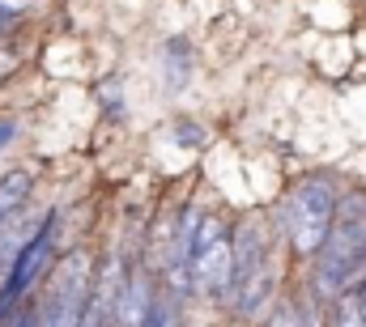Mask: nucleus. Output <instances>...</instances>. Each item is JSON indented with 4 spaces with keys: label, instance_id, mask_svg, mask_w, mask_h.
<instances>
[{
    "label": "nucleus",
    "instance_id": "f257e3e1",
    "mask_svg": "<svg viewBox=\"0 0 366 327\" xmlns=\"http://www.w3.org/2000/svg\"><path fill=\"white\" fill-rule=\"evenodd\" d=\"M362 276H366V196H350V200L337 204L332 230H328L324 246L315 251L311 298L320 306H328L337 293H345Z\"/></svg>",
    "mask_w": 366,
    "mask_h": 327
},
{
    "label": "nucleus",
    "instance_id": "f03ea898",
    "mask_svg": "<svg viewBox=\"0 0 366 327\" xmlns=\"http://www.w3.org/2000/svg\"><path fill=\"white\" fill-rule=\"evenodd\" d=\"M277 302V259L273 243L260 226H243L234 234V272H230V293L226 311L239 323H256Z\"/></svg>",
    "mask_w": 366,
    "mask_h": 327
},
{
    "label": "nucleus",
    "instance_id": "7ed1b4c3",
    "mask_svg": "<svg viewBox=\"0 0 366 327\" xmlns=\"http://www.w3.org/2000/svg\"><path fill=\"white\" fill-rule=\"evenodd\" d=\"M337 204H341V191L328 174H307L290 191V200L281 208V221H285V243L298 259H315V251L324 246L328 230H332Z\"/></svg>",
    "mask_w": 366,
    "mask_h": 327
},
{
    "label": "nucleus",
    "instance_id": "20e7f679",
    "mask_svg": "<svg viewBox=\"0 0 366 327\" xmlns=\"http://www.w3.org/2000/svg\"><path fill=\"white\" fill-rule=\"evenodd\" d=\"M230 272H234V234L222 217L204 213L196 230V251H192V293L226 306Z\"/></svg>",
    "mask_w": 366,
    "mask_h": 327
},
{
    "label": "nucleus",
    "instance_id": "39448f33",
    "mask_svg": "<svg viewBox=\"0 0 366 327\" xmlns=\"http://www.w3.org/2000/svg\"><path fill=\"white\" fill-rule=\"evenodd\" d=\"M30 196H34V170H26V166L4 170L0 174V226L13 221L17 213H26Z\"/></svg>",
    "mask_w": 366,
    "mask_h": 327
},
{
    "label": "nucleus",
    "instance_id": "423d86ee",
    "mask_svg": "<svg viewBox=\"0 0 366 327\" xmlns=\"http://www.w3.org/2000/svg\"><path fill=\"white\" fill-rule=\"evenodd\" d=\"M328 327H366V306L358 285H350L345 293H337L328 302Z\"/></svg>",
    "mask_w": 366,
    "mask_h": 327
},
{
    "label": "nucleus",
    "instance_id": "0eeeda50",
    "mask_svg": "<svg viewBox=\"0 0 366 327\" xmlns=\"http://www.w3.org/2000/svg\"><path fill=\"white\" fill-rule=\"evenodd\" d=\"M141 327H183V306H179V298H175L171 289H154V298H149V311H145Z\"/></svg>",
    "mask_w": 366,
    "mask_h": 327
},
{
    "label": "nucleus",
    "instance_id": "6e6552de",
    "mask_svg": "<svg viewBox=\"0 0 366 327\" xmlns=\"http://www.w3.org/2000/svg\"><path fill=\"white\" fill-rule=\"evenodd\" d=\"M264 327H311V319H307V306L298 298H277L264 311Z\"/></svg>",
    "mask_w": 366,
    "mask_h": 327
},
{
    "label": "nucleus",
    "instance_id": "1a4fd4ad",
    "mask_svg": "<svg viewBox=\"0 0 366 327\" xmlns=\"http://www.w3.org/2000/svg\"><path fill=\"white\" fill-rule=\"evenodd\" d=\"M13 73H17V56H13V51H4V47H0V81H9V77H13Z\"/></svg>",
    "mask_w": 366,
    "mask_h": 327
},
{
    "label": "nucleus",
    "instance_id": "9d476101",
    "mask_svg": "<svg viewBox=\"0 0 366 327\" xmlns=\"http://www.w3.org/2000/svg\"><path fill=\"white\" fill-rule=\"evenodd\" d=\"M17 141V119H0V149Z\"/></svg>",
    "mask_w": 366,
    "mask_h": 327
},
{
    "label": "nucleus",
    "instance_id": "9b49d317",
    "mask_svg": "<svg viewBox=\"0 0 366 327\" xmlns=\"http://www.w3.org/2000/svg\"><path fill=\"white\" fill-rule=\"evenodd\" d=\"M26 4H30V0H0V13H13V17H17Z\"/></svg>",
    "mask_w": 366,
    "mask_h": 327
},
{
    "label": "nucleus",
    "instance_id": "f8f14e48",
    "mask_svg": "<svg viewBox=\"0 0 366 327\" xmlns=\"http://www.w3.org/2000/svg\"><path fill=\"white\" fill-rule=\"evenodd\" d=\"M0 327H13V319H4V323H0Z\"/></svg>",
    "mask_w": 366,
    "mask_h": 327
}]
</instances>
